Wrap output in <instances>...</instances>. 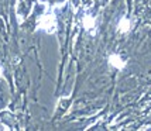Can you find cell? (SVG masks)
I'll return each mask as SVG.
<instances>
[{
    "instance_id": "obj_2",
    "label": "cell",
    "mask_w": 151,
    "mask_h": 131,
    "mask_svg": "<svg viewBox=\"0 0 151 131\" xmlns=\"http://www.w3.org/2000/svg\"><path fill=\"white\" fill-rule=\"evenodd\" d=\"M82 26H83V28H85L88 33H91L92 35H95V33H96V19H95L93 16H91V14L83 16Z\"/></svg>"
},
{
    "instance_id": "obj_5",
    "label": "cell",
    "mask_w": 151,
    "mask_h": 131,
    "mask_svg": "<svg viewBox=\"0 0 151 131\" xmlns=\"http://www.w3.org/2000/svg\"><path fill=\"white\" fill-rule=\"evenodd\" d=\"M4 76V71H3V66H1V62H0V78Z\"/></svg>"
},
{
    "instance_id": "obj_4",
    "label": "cell",
    "mask_w": 151,
    "mask_h": 131,
    "mask_svg": "<svg viewBox=\"0 0 151 131\" xmlns=\"http://www.w3.org/2000/svg\"><path fill=\"white\" fill-rule=\"evenodd\" d=\"M130 28H132V23H130V20L127 19V17H122V19L119 20L117 23V31L122 34H126L130 31Z\"/></svg>"
},
{
    "instance_id": "obj_1",
    "label": "cell",
    "mask_w": 151,
    "mask_h": 131,
    "mask_svg": "<svg viewBox=\"0 0 151 131\" xmlns=\"http://www.w3.org/2000/svg\"><path fill=\"white\" fill-rule=\"evenodd\" d=\"M57 17L54 14H44L38 19V30L44 31L47 34H55L57 31Z\"/></svg>"
},
{
    "instance_id": "obj_3",
    "label": "cell",
    "mask_w": 151,
    "mask_h": 131,
    "mask_svg": "<svg viewBox=\"0 0 151 131\" xmlns=\"http://www.w3.org/2000/svg\"><path fill=\"white\" fill-rule=\"evenodd\" d=\"M107 62H109V65L113 66L114 69H123L126 66V61L119 54H110L109 55V58H107Z\"/></svg>"
}]
</instances>
